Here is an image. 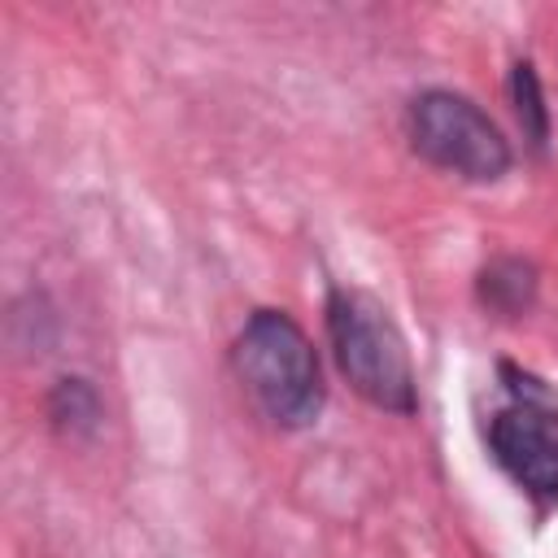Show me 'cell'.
Listing matches in <instances>:
<instances>
[{
	"label": "cell",
	"mask_w": 558,
	"mask_h": 558,
	"mask_svg": "<svg viewBox=\"0 0 558 558\" xmlns=\"http://www.w3.org/2000/svg\"><path fill=\"white\" fill-rule=\"evenodd\" d=\"M510 401L488 418L484 440L493 462L536 501H558V397L527 371L501 366Z\"/></svg>",
	"instance_id": "cell-4"
},
{
	"label": "cell",
	"mask_w": 558,
	"mask_h": 558,
	"mask_svg": "<svg viewBox=\"0 0 558 558\" xmlns=\"http://www.w3.org/2000/svg\"><path fill=\"white\" fill-rule=\"evenodd\" d=\"M405 131L423 161L466 183H497L514 161L501 126L471 96L449 92V87L418 92L410 100Z\"/></svg>",
	"instance_id": "cell-3"
},
{
	"label": "cell",
	"mask_w": 558,
	"mask_h": 558,
	"mask_svg": "<svg viewBox=\"0 0 558 558\" xmlns=\"http://www.w3.org/2000/svg\"><path fill=\"white\" fill-rule=\"evenodd\" d=\"M510 100H514L523 140H527L536 153H545V140H549V109H545V92H541V78H536V65H532V61H514V65H510Z\"/></svg>",
	"instance_id": "cell-7"
},
{
	"label": "cell",
	"mask_w": 558,
	"mask_h": 558,
	"mask_svg": "<svg viewBox=\"0 0 558 558\" xmlns=\"http://www.w3.org/2000/svg\"><path fill=\"white\" fill-rule=\"evenodd\" d=\"M475 296L488 314L497 318H523L532 305H536V266L527 257H514V253H501L493 257L480 279H475Z\"/></svg>",
	"instance_id": "cell-5"
},
{
	"label": "cell",
	"mask_w": 558,
	"mask_h": 558,
	"mask_svg": "<svg viewBox=\"0 0 558 558\" xmlns=\"http://www.w3.org/2000/svg\"><path fill=\"white\" fill-rule=\"evenodd\" d=\"M231 366L275 427H310L323 410V366L310 336L283 310H253L231 344Z\"/></svg>",
	"instance_id": "cell-1"
},
{
	"label": "cell",
	"mask_w": 558,
	"mask_h": 558,
	"mask_svg": "<svg viewBox=\"0 0 558 558\" xmlns=\"http://www.w3.org/2000/svg\"><path fill=\"white\" fill-rule=\"evenodd\" d=\"M327 336L340 375L349 388L371 401L375 410L410 418L418 410V379L405 349L401 327L392 323L388 305L357 288H331L327 296Z\"/></svg>",
	"instance_id": "cell-2"
},
{
	"label": "cell",
	"mask_w": 558,
	"mask_h": 558,
	"mask_svg": "<svg viewBox=\"0 0 558 558\" xmlns=\"http://www.w3.org/2000/svg\"><path fill=\"white\" fill-rule=\"evenodd\" d=\"M48 418H52V427H57L65 440H83V436H92V432L100 427V418H105L100 392H96L83 375H65V379H57L52 392H48Z\"/></svg>",
	"instance_id": "cell-6"
}]
</instances>
